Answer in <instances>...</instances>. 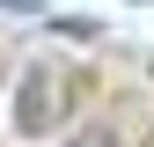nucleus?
Listing matches in <instances>:
<instances>
[{"mask_svg":"<svg viewBox=\"0 0 154 147\" xmlns=\"http://www.w3.org/2000/svg\"><path fill=\"white\" fill-rule=\"evenodd\" d=\"M15 125L22 133H51L59 125V81H51V66H29V81L15 88Z\"/></svg>","mask_w":154,"mask_h":147,"instance_id":"nucleus-1","label":"nucleus"},{"mask_svg":"<svg viewBox=\"0 0 154 147\" xmlns=\"http://www.w3.org/2000/svg\"><path fill=\"white\" fill-rule=\"evenodd\" d=\"M0 8H15V15H37V0H0Z\"/></svg>","mask_w":154,"mask_h":147,"instance_id":"nucleus-2","label":"nucleus"},{"mask_svg":"<svg viewBox=\"0 0 154 147\" xmlns=\"http://www.w3.org/2000/svg\"><path fill=\"white\" fill-rule=\"evenodd\" d=\"M81 147H110V133H88V140H81Z\"/></svg>","mask_w":154,"mask_h":147,"instance_id":"nucleus-3","label":"nucleus"},{"mask_svg":"<svg viewBox=\"0 0 154 147\" xmlns=\"http://www.w3.org/2000/svg\"><path fill=\"white\" fill-rule=\"evenodd\" d=\"M147 147H154V140H147Z\"/></svg>","mask_w":154,"mask_h":147,"instance_id":"nucleus-4","label":"nucleus"}]
</instances>
